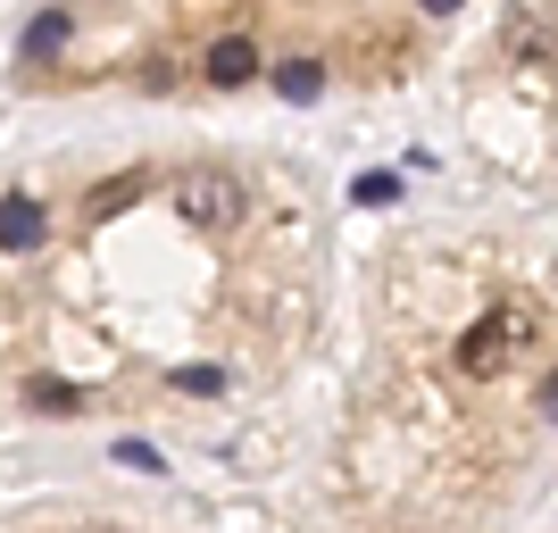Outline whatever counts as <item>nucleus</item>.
<instances>
[{
	"label": "nucleus",
	"mask_w": 558,
	"mask_h": 533,
	"mask_svg": "<svg viewBox=\"0 0 558 533\" xmlns=\"http://www.w3.org/2000/svg\"><path fill=\"white\" fill-rule=\"evenodd\" d=\"M333 325L326 184L267 142H50L0 159V425L217 434Z\"/></svg>",
	"instance_id": "1"
},
{
	"label": "nucleus",
	"mask_w": 558,
	"mask_h": 533,
	"mask_svg": "<svg viewBox=\"0 0 558 533\" xmlns=\"http://www.w3.org/2000/svg\"><path fill=\"white\" fill-rule=\"evenodd\" d=\"M333 484L367 533H500L558 484V276L534 242L425 226L375 258Z\"/></svg>",
	"instance_id": "2"
},
{
	"label": "nucleus",
	"mask_w": 558,
	"mask_h": 533,
	"mask_svg": "<svg viewBox=\"0 0 558 533\" xmlns=\"http://www.w3.org/2000/svg\"><path fill=\"white\" fill-rule=\"evenodd\" d=\"M484 0H34L9 84L34 100H350L442 59Z\"/></svg>",
	"instance_id": "3"
},
{
	"label": "nucleus",
	"mask_w": 558,
	"mask_h": 533,
	"mask_svg": "<svg viewBox=\"0 0 558 533\" xmlns=\"http://www.w3.org/2000/svg\"><path fill=\"white\" fill-rule=\"evenodd\" d=\"M466 117L492 159L558 192V0H492L466 59Z\"/></svg>",
	"instance_id": "4"
},
{
	"label": "nucleus",
	"mask_w": 558,
	"mask_h": 533,
	"mask_svg": "<svg viewBox=\"0 0 558 533\" xmlns=\"http://www.w3.org/2000/svg\"><path fill=\"white\" fill-rule=\"evenodd\" d=\"M0 533H175V525L125 517V509H93V500H43V509H9Z\"/></svg>",
	"instance_id": "5"
}]
</instances>
